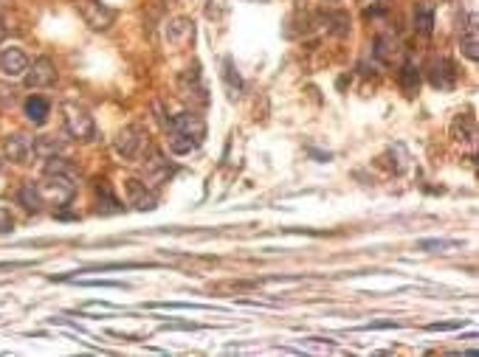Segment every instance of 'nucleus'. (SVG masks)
Returning a JSON list of instances; mask_svg holds the SVG:
<instances>
[{
	"instance_id": "obj_25",
	"label": "nucleus",
	"mask_w": 479,
	"mask_h": 357,
	"mask_svg": "<svg viewBox=\"0 0 479 357\" xmlns=\"http://www.w3.org/2000/svg\"><path fill=\"white\" fill-rule=\"evenodd\" d=\"M12 228H15V217L6 208H0V234H9Z\"/></svg>"
},
{
	"instance_id": "obj_20",
	"label": "nucleus",
	"mask_w": 479,
	"mask_h": 357,
	"mask_svg": "<svg viewBox=\"0 0 479 357\" xmlns=\"http://www.w3.org/2000/svg\"><path fill=\"white\" fill-rule=\"evenodd\" d=\"M417 84H420V71L412 65V62H403L401 68V87L406 96H415L417 93Z\"/></svg>"
},
{
	"instance_id": "obj_15",
	"label": "nucleus",
	"mask_w": 479,
	"mask_h": 357,
	"mask_svg": "<svg viewBox=\"0 0 479 357\" xmlns=\"http://www.w3.org/2000/svg\"><path fill=\"white\" fill-rule=\"evenodd\" d=\"M415 28L423 37H428L434 31V6L428 3V0H420L417 9H415Z\"/></svg>"
},
{
	"instance_id": "obj_23",
	"label": "nucleus",
	"mask_w": 479,
	"mask_h": 357,
	"mask_svg": "<svg viewBox=\"0 0 479 357\" xmlns=\"http://www.w3.org/2000/svg\"><path fill=\"white\" fill-rule=\"evenodd\" d=\"M460 245L462 242H457V239H420L417 242V248L420 250H428V253H446V250H454Z\"/></svg>"
},
{
	"instance_id": "obj_18",
	"label": "nucleus",
	"mask_w": 479,
	"mask_h": 357,
	"mask_svg": "<svg viewBox=\"0 0 479 357\" xmlns=\"http://www.w3.org/2000/svg\"><path fill=\"white\" fill-rule=\"evenodd\" d=\"M49 102L46 99H40V96H31V99H26V116H28V121L31 124H46V118H49Z\"/></svg>"
},
{
	"instance_id": "obj_5",
	"label": "nucleus",
	"mask_w": 479,
	"mask_h": 357,
	"mask_svg": "<svg viewBox=\"0 0 479 357\" xmlns=\"http://www.w3.org/2000/svg\"><path fill=\"white\" fill-rule=\"evenodd\" d=\"M23 82H26V87H31V91L51 87L57 82V65L49 57H37L34 62H28V68L23 73Z\"/></svg>"
},
{
	"instance_id": "obj_28",
	"label": "nucleus",
	"mask_w": 479,
	"mask_h": 357,
	"mask_svg": "<svg viewBox=\"0 0 479 357\" xmlns=\"http://www.w3.org/2000/svg\"><path fill=\"white\" fill-rule=\"evenodd\" d=\"M392 327H398L395 321H375V324H369L367 329H392Z\"/></svg>"
},
{
	"instance_id": "obj_29",
	"label": "nucleus",
	"mask_w": 479,
	"mask_h": 357,
	"mask_svg": "<svg viewBox=\"0 0 479 357\" xmlns=\"http://www.w3.org/2000/svg\"><path fill=\"white\" fill-rule=\"evenodd\" d=\"M3 34H6V28H3V17H0V39H3Z\"/></svg>"
},
{
	"instance_id": "obj_27",
	"label": "nucleus",
	"mask_w": 479,
	"mask_h": 357,
	"mask_svg": "<svg viewBox=\"0 0 479 357\" xmlns=\"http://www.w3.org/2000/svg\"><path fill=\"white\" fill-rule=\"evenodd\" d=\"M85 287H113V290H119V287H124V284H119V282H82Z\"/></svg>"
},
{
	"instance_id": "obj_2",
	"label": "nucleus",
	"mask_w": 479,
	"mask_h": 357,
	"mask_svg": "<svg viewBox=\"0 0 479 357\" xmlns=\"http://www.w3.org/2000/svg\"><path fill=\"white\" fill-rule=\"evenodd\" d=\"M37 192H40L42 205H57V208H62V205H68V203L73 200L76 186L71 183V177L49 174V172H46V177H42V181L37 183Z\"/></svg>"
},
{
	"instance_id": "obj_13",
	"label": "nucleus",
	"mask_w": 479,
	"mask_h": 357,
	"mask_svg": "<svg viewBox=\"0 0 479 357\" xmlns=\"http://www.w3.org/2000/svg\"><path fill=\"white\" fill-rule=\"evenodd\" d=\"M451 136L460 144H473L476 141V118H473V113L454 116V121H451Z\"/></svg>"
},
{
	"instance_id": "obj_6",
	"label": "nucleus",
	"mask_w": 479,
	"mask_h": 357,
	"mask_svg": "<svg viewBox=\"0 0 479 357\" xmlns=\"http://www.w3.org/2000/svg\"><path fill=\"white\" fill-rule=\"evenodd\" d=\"M124 194H127V205H133L139 211H153L158 205L155 192L144 181H139V177H130V181H124Z\"/></svg>"
},
{
	"instance_id": "obj_21",
	"label": "nucleus",
	"mask_w": 479,
	"mask_h": 357,
	"mask_svg": "<svg viewBox=\"0 0 479 357\" xmlns=\"http://www.w3.org/2000/svg\"><path fill=\"white\" fill-rule=\"evenodd\" d=\"M324 20H327V28L336 37H347V34H350V15H347V12H327Z\"/></svg>"
},
{
	"instance_id": "obj_4",
	"label": "nucleus",
	"mask_w": 479,
	"mask_h": 357,
	"mask_svg": "<svg viewBox=\"0 0 479 357\" xmlns=\"http://www.w3.org/2000/svg\"><path fill=\"white\" fill-rule=\"evenodd\" d=\"M144 147H147V136H144V129L136 127V124L124 127V129L119 132V136H116V152H119L121 158H127V161L141 158Z\"/></svg>"
},
{
	"instance_id": "obj_12",
	"label": "nucleus",
	"mask_w": 479,
	"mask_h": 357,
	"mask_svg": "<svg viewBox=\"0 0 479 357\" xmlns=\"http://www.w3.org/2000/svg\"><path fill=\"white\" fill-rule=\"evenodd\" d=\"M28 68V57L23 54V48H3L0 51V71L6 76H23Z\"/></svg>"
},
{
	"instance_id": "obj_14",
	"label": "nucleus",
	"mask_w": 479,
	"mask_h": 357,
	"mask_svg": "<svg viewBox=\"0 0 479 357\" xmlns=\"http://www.w3.org/2000/svg\"><path fill=\"white\" fill-rule=\"evenodd\" d=\"M460 48L468 60H479V28H476V15H468V26L460 34Z\"/></svg>"
},
{
	"instance_id": "obj_30",
	"label": "nucleus",
	"mask_w": 479,
	"mask_h": 357,
	"mask_svg": "<svg viewBox=\"0 0 479 357\" xmlns=\"http://www.w3.org/2000/svg\"><path fill=\"white\" fill-rule=\"evenodd\" d=\"M0 181H3V163H0Z\"/></svg>"
},
{
	"instance_id": "obj_3",
	"label": "nucleus",
	"mask_w": 479,
	"mask_h": 357,
	"mask_svg": "<svg viewBox=\"0 0 479 357\" xmlns=\"http://www.w3.org/2000/svg\"><path fill=\"white\" fill-rule=\"evenodd\" d=\"M62 124H65V132L71 138H76V141H91L96 136L94 116L85 107H79V104H71V102L62 104Z\"/></svg>"
},
{
	"instance_id": "obj_7",
	"label": "nucleus",
	"mask_w": 479,
	"mask_h": 357,
	"mask_svg": "<svg viewBox=\"0 0 479 357\" xmlns=\"http://www.w3.org/2000/svg\"><path fill=\"white\" fill-rule=\"evenodd\" d=\"M192 39H195V23L189 17H175L166 26V46L169 48L184 51L192 46Z\"/></svg>"
},
{
	"instance_id": "obj_17",
	"label": "nucleus",
	"mask_w": 479,
	"mask_h": 357,
	"mask_svg": "<svg viewBox=\"0 0 479 357\" xmlns=\"http://www.w3.org/2000/svg\"><path fill=\"white\" fill-rule=\"evenodd\" d=\"M96 197H99V203H102V205H99L102 214H121V211H124V205L113 197V192H110V186H107L105 181H99V186H96Z\"/></svg>"
},
{
	"instance_id": "obj_31",
	"label": "nucleus",
	"mask_w": 479,
	"mask_h": 357,
	"mask_svg": "<svg viewBox=\"0 0 479 357\" xmlns=\"http://www.w3.org/2000/svg\"><path fill=\"white\" fill-rule=\"evenodd\" d=\"M446 3H451V0H446Z\"/></svg>"
},
{
	"instance_id": "obj_10",
	"label": "nucleus",
	"mask_w": 479,
	"mask_h": 357,
	"mask_svg": "<svg viewBox=\"0 0 479 357\" xmlns=\"http://www.w3.org/2000/svg\"><path fill=\"white\" fill-rule=\"evenodd\" d=\"M457 68L451 60L440 57V60H431L428 62V82L431 87H440V91H451V87L457 84Z\"/></svg>"
},
{
	"instance_id": "obj_24",
	"label": "nucleus",
	"mask_w": 479,
	"mask_h": 357,
	"mask_svg": "<svg viewBox=\"0 0 479 357\" xmlns=\"http://www.w3.org/2000/svg\"><path fill=\"white\" fill-rule=\"evenodd\" d=\"M223 65H226V73H223V79H226V84L232 87V91H240V87H243V79L237 76V71H234V62L226 57L223 60Z\"/></svg>"
},
{
	"instance_id": "obj_22",
	"label": "nucleus",
	"mask_w": 479,
	"mask_h": 357,
	"mask_svg": "<svg viewBox=\"0 0 479 357\" xmlns=\"http://www.w3.org/2000/svg\"><path fill=\"white\" fill-rule=\"evenodd\" d=\"M49 163H46V172L49 174H62V177H71V181H73V177H76V169L62 158V155H51V158H46Z\"/></svg>"
},
{
	"instance_id": "obj_19",
	"label": "nucleus",
	"mask_w": 479,
	"mask_h": 357,
	"mask_svg": "<svg viewBox=\"0 0 479 357\" xmlns=\"http://www.w3.org/2000/svg\"><path fill=\"white\" fill-rule=\"evenodd\" d=\"M17 200H20V205L26 208V211H42V200H40V192H37V183H23L20 186V194H17Z\"/></svg>"
},
{
	"instance_id": "obj_9",
	"label": "nucleus",
	"mask_w": 479,
	"mask_h": 357,
	"mask_svg": "<svg viewBox=\"0 0 479 357\" xmlns=\"http://www.w3.org/2000/svg\"><path fill=\"white\" fill-rule=\"evenodd\" d=\"M79 12H82L85 23H88L91 28H96V31H105V28H110V23L116 20L113 9L102 6L99 0H79Z\"/></svg>"
},
{
	"instance_id": "obj_8",
	"label": "nucleus",
	"mask_w": 479,
	"mask_h": 357,
	"mask_svg": "<svg viewBox=\"0 0 479 357\" xmlns=\"http://www.w3.org/2000/svg\"><path fill=\"white\" fill-rule=\"evenodd\" d=\"M141 172H144V183L155 192V189H161L169 181V177H172V163L161 152H153V158L141 166Z\"/></svg>"
},
{
	"instance_id": "obj_11",
	"label": "nucleus",
	"mask_w": 479,
	"mask_h": 357,
	"mask_svg": "<svg viewBox=\"0 0 479 357\" xmlns=\"http://www.w3.org/2000/svg\"><path fill=\"white\" fill-rule=\"evenodd\" d=\"M31 155H34V141L28 136H23V132H15V136H9L3 141V158L12 163L23 166L31 161Z\"/></svg>"
},
{
	"instance_id": "obj_16",
	"label": "nucleus",
	"mask_w": 479,
	"mask_h": 357,
	"mask_svg": "<svg viewBox=\"0 0 479 357\" xmlns=\"http://www.w3.org/2000/svg\"><path fill=\"white\" fill-rule=\"evenodd\" d=\"M395 54H398V39L392 37V34H381L375 39V57L383 65H392V62H395Z\"/></svg>"
},
{
	"instance_id": "obj_26",
	"label": "nucleus",
	"mask_w": 479,
	"mask_h": 357,
	"mask_svg": "<svg viewBox=\"0 0 479 357\" xmlns=\"http://www.w3.org/2000/svg\"><path fill=\"white\" fill-rule=\"evenodd\" d=\"M460 321H446V324H428V332H448V329H460Z\"/></svg>"
},
{
	"instance_id": "obj_1",
	"label": "nucleus",
	"mask_w": 479,
	"mask_h": 357,
	"mask_svg": "<svg viewBox=\"0 0 479 357\" xmlns=\"http://www.w3.org/2000/svg\"><path fill=\"white\" fill-rule=\"evenodd\" d=\"M166 132H169V149L175 155H189L206 138V121L198 113H178L166 121Z\"/></svg>"
}]
</instances>
